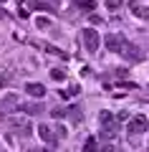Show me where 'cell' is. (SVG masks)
Here are the masks:
<instances>
[{"mask_svg":"<svg viewBox=\"0 0 149 152\" xmlns=\"http://www.w3.org/2000/svg\"><path fill=\"white\" fill-rule=\"evenodd\" d=\"M51 76H53L56 81H63V79H66V74H63L61 69H51Z\"/></svg>","mask_w":149,"mask_h":152,"instance_id":"15","label":"cell"},{"mask_svg":"<svg viewBox=\"0 0 149 152\" xmlns=\"http://www.w3.org/2000/svg\"><path fill=\"white\" fill-rule=\"evenodd\" d=\"M31 152H51L48 147H36V150H31Z\"/></svg>","mask_w":149,"mask_h":152,"instance_id":"20","label":"cell"},{"mask_svg":"<svg viewBox=\"0 0 149 152\" xmlns=\"http://www.w3.org/2000/svg\"><path fill=\"white\" fill-rule=\"evenodd\" d=\"M121 56H124L126 61H134V64H139V61L144 58V53H142V51L137 48V46H132L129 41L124 43V48H121Z\"/></svg>","mask_w":149,"mask_h":152,"instance_id":"5","label":"cell"},{"mask_svg":"<svg viewBox=\"0 0 149 152\" xmlns=\"http://www.w3.org/2000/svg\"><path fill=\"white\" fill-rule=\"evenodd\" d=\"M149 129V119L144 117V114H137V117H132L129 119V134H132V142L137 140V134H142V132Z\"/></svg>","mask_w":149,"mask_h":152,"instance_id":"2","label":"cell"},{"mask_svg":"<svg viewBox=\"0 0 149 152\" xmlns=\"http://www.w3.org/2000/svg\"><path fill=\"white\" fill-rule=\"evenodd\" d=\"M104 43H106V48H109V51H114V53H121L124 43H126V38L119 36V33H109V36L104 38Z\"/></svg>","mask_w":149,"mask_h":152,"instance_id":"3","label":"cell"},{"mask_svg":"<svg viewBox=\"0 0 149 152\" xmlns=\"http://www.w3.org/2000/svg\"><path fill=\"white\" fill-rule=\"evenodd\" d=\"M18 104H20V102H18L15 94H8V96L3 99V104H0V109H10V107H18Z\"/></svg>","mask_w":149,"mask_h":152,"instance_id":"11","label":"cell"},{"mask_svg":"<svg viewBox=\"0 0 149 152\" xmlns=\"http://www.w3.org/2000/svg\"><path fill=\"white\" fill-rule=\"evenodd\" d=\"M38 28H48V23H51V20H48V18H38Z\"/></svg>","mask_w":149,"mask_h":152,"instance_id":"17","label":"cell"},{"mask_svg":"<svg viewBox=\"0 0 149 152\" xmlns=\"http://www.w3.org/2000/svg\"><path fill=\"white\" fill-rule=\"evenodd\" d=\"M36 132H38V134H41V140H43V142H48V145H53V142L58 140V137L53 134V129H51V127H48V124H41V127H38Z\"/></svg>","mask_w":149,"mask_h":152,"instance_id":"7","label":"cell"},{"mask_svg":"<svg viewBox=\"0 0 149 152\" xmlns=\"http://www.w3.org/2000/svg\"><path fill=\"white\" fill-rule=\"evenodd\" d=\"M51 117H56V119H63V117H66V109H61V107L51 109Z\"/></svg>","mask_w":149,"mask_h":152,"instance_id":"14","label":"cell"},{"mask_svg":"<svg viewBox=\"0 0 149 152\" xmlns=\"http://www.w3.org/2000/svg\"><path fill=\"white\" fill-rule=\"evenodd\" d=\"M81 38H84V46H86L89 53H96V51H99V43H101L99 31H94V28H84V31H81Z\"/></svg>","mask_w":149,"mask_h":152,"instance_id":"1","label":"cell"},{"mask_svg":"<svg viewBox=\"0 0 149 152\" xmlns=\"http://www.w3.org/2000/svg\"><path fill=\"white\" fill-rule=\"evenodd\" d=\"M101 137H104V140H114V137H116V122L101 124Z\"/></svg>","mask_w":149,"mask_h":152,"instance_id":"9","label":"cell"},{"mask_svg":"<svg viewBox=\"0 0 149 152\" xmlns=\"http://www.w3.org/2000/svg\"><path fill=\"white\" fill-rule=\"evenodd\" d=\"M96 150H99V145H96V140H94V137H89V140L84 142V150H81V152H96Z\"/></svg>","mask_w":149,"mask_h":152,"instance_id":"12","label":"cell"},{"mask_svg":"<svg viewBox=\"0 0 149 152\" xmlns=\"http://www.w3.org/2000/svg\"><path fill=\"white\" fill-rule=\"evenodd\" d=\"M66 114H68V117H71L73 122H81V117H84V114H81V107H71Z\"/></svg>","mask_w":149,"mask_h":152,"instance_id":"13","label":"cell"},{"mask_svg":"<svg viewBox=\"0 0 149 152\" xmlns=\"http://www.w3.org/2000/svg\"><path fill=\"white\" fill-rule=\"evenodd\" d=\"M119 5H121V0H106V8H109V10H116Z\"/></svg>","mask_w":149,"mask_h":152,"instance_id":"16","label":"cell"},{"mask_svg":"<svg viewBox=\"0 0 149 152\" xmlns=\"http://www.w3.org/2000/svg\"><path fill=\"white\" fill-rule=\"evenodd\" d=\"M18 112H25V114H43L46 107L38 102H28V104H18Z\"/></svg>","mask_w":149,"mask_h":152,"instance_id":"6","label":"cell"},{"mask_svg":"<svg viewBox=\"0 0 149 152\" xmlns=\"http://www.w3.org/2000/svg\"><path fill=\"white\" fill-rule=\"evenodd\" d=\"M25 91L31 94V96H36V99H43V96H46V86H43V84H36V81L25 84Z\"/></svg>","mask_w":149,"mask_h":152,"instance_id":"8","label":"cell"},{"mask_svg":"<svg viewBox=\"0 0 149 152\" xmlns=\"http://www.w3.org/2000/svg\"><path fill=\"white\" fill-rule=\"evenodd\" d=\"M8 81H10V74H3V76H0V86H5Z\"/></svg>","mask_w":149,"mask_h":152,"instance_id":"18","label":"cell"},{"mask_svg":"<svg viewBox=\"0 0 149 152\" xmlns=\"http://www.w3.org/2000/svg\"><path fill=\"white\" fill-rule=\"evenodd\" d=\"M81 5H84L86 10H91V8H94V0H81Z\"/></svg>","mask_w":149,"mask_h":152,"instance_id":"19","label":"cell"},{"mask_svg":"<svg viewBox=\"0 0 149 152\" xmlns=\"http://www.w3.org/2000/svg\"><path fill=\"white\" fill-rule=\"evenodd\" d=\"M132 13L137 18H142V20H149V8H144V5H137V3H134L132 5Z\"/></svg>","mask_w":149,"mask_h":152,"instance_id":"10","label":"cell"},{"mask_svg":"<svg viewBox=\"0 0 149 152\" xmlns=\"http://www.w3.org/2000/svg\"><path fill=\"white\" fill-rule=\"evenodd\" d=\"M10 129L15 132V134L25 137V134H31V122H28V119H20V117H13V119H10Z\"/></svg>","mask_w":149,"mask_h":152,"instance_id":"4","label":"cell"}]
</instances>
